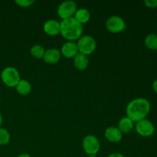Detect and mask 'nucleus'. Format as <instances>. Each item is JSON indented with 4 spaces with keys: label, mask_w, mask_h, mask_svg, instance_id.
<instances>
[{
    "label": "nucleus",
    "mask_w": 157,
    "mask_h": 157,
    "mask_svg": "<svg viewBox=\"0 0 157 157\" xmlns=\"http://www.w3.org/2000/svg\"><path fill=\"white\" fill-rule=\"evenodd\" d=\"M151 109V105L148 100L144 98H137L132 100L127 104L126 108L127 117L133 123L146 119Z\"/></svg>",
    "instance_id": "1"
},
{
    "label": "nucleus",
    "mask_w": 157,
    "mask_h": 157,
    "mask_svg": "<svg viewBox=\"0 0 157 157\" xmlns=\"http://www.w3.org/2000/svg\"><path fill=\"white\" fill-rule=\"evenodd\" d=\"M84 26L77 21L75 17L61 20L60 22V33L65 39L74 41L82 36Z\"/></svg>",
    "instance_id": "2"
},
{
    "label": "nucleus",
    "mask_w": 157,
    "mask_h": 157,
    "mask_svg": "<svg viewBox=\"0 0 157 157\" xmlns=\"http://www.w3.org/2000/svg\"><path fill=\"white\" fill-rule=\"evenodd\" d=\"M1 79L6 86L9 87H16L21 80L18 71L13 67H6L1 73Z\"/></svg>",
    "instance_id": "3"
},
{
    "label": "nucleus",
    "mask_w": 157,
    "mask_h": 157,
    "mask_svg": "<svg viewBox=\"0 0 157 157\" xmlns=\"http://www.w3.org/2000/svg\"><path fill=\"white\" fill-rule=\"evenodd\" d=\"M77 44H78V52L85 55H88L93 53L97 47L96 40L91 35H82L78 39Z\"/></svg>",
    "instance_id": "4"
},
{
    "label": "nucleus",
    "mask_w": 157,
    "mask_h": 157,
    "mask_svg": "<svg viewBox=\"0 0 157 157\" xmlns=\"http://www.w3.org/2000/svg\"><path fill=\"white\" fill-rule=\"evenodd\" d=\"M82 147L88 156L96 155L101 148L100 141L94 135H87L82 141Z\"/></svg>",
    "instance_id": "5"
},
{
    "label": "nucleus",
    "mask_w": 157,
    "mask_h": 157,
    "mask_svg": "<svg viewBox=\"0 0 157 157\" xmlns=\"http://www.w3.org/2000/svg\"><path fill=\"white\" fill-rule=\"evenodd\" d=\"M106 29L111 33H119L127 29V25L122 17L119 15H111L107 19Z\"/></svg>",
    "instance_id": "6"
},
{
    "label": "nucleus",
    "mask_w": 157,
    "mask_h": 157,
    "mask_svg": "<svg viewBox=\"0 0 157 157\" xmlns=\"http://www.w3.org/2000/svg\"><path fill=\"white\" fill-rule=\"evenodd\" d=\"M77 11V4L72 0L64 1L58 6V15L61 19H66L73 17Z\"/></svg>",
    "instance_id": "7"
},
{
    "label": "nucleus",
    "mask_w": 157,
    "mask_h": 157,
    "mask_svg": "<svg viewBox=\"0 0 157 157\" xmlns=\"http://www.w3.org/2000/svg\"><path fill=\"white\" fill-rule=\"evenodd\" d=\"M136 131L140 136L149 137L154 133L155 127L151 121L147 119H144L136 122Z\"/></svg>",
    "instance_id": "8"
},
{
    "label": "nucleus",
    "mask_w": 157,
    "mask_h": 157,
    "mask_svg": "<svg viewBox=\"0 0 157 157\" xmlns=\"http://www.w3.org/2000/svg\"><path fill=\"white\" fill-rule=\"evenodd\" d=\"M78 53V44L76 42L68 41L64 43L61 49V54L67 58H75V55Z\"/></svg>",
    "instance_id": "9"
},
{
    "label": "nucleus",
    "mask_w": 157,
    "mask_h": 157,
    "mask_svg": "<svg viewBox=\"0 0 157 157\" xmlns=\"http://www.w3.org/2000/svg\"><path fill=\"white\" fill-rule=\"evenodd\" d=\"M104 136L109 142L118 143L122 139V133L117 127L111 126L106 128Z\"/></svg>",
    "instance_id": "10"
},
{
    "label": "nucleus",
    "mask_w": 157,
    "mask_h": 157,
    "mask_svg": "<svg viewBox=\"0 0 157 157\" xmlns=\"http://www.w3.org/2000/svg\"><path fill=\"white\" fill-rule=\"evenodd\" d=\"M61 52L56 48H52L45 50L43 59L48 64H56L61 58Z\"/></svg>",
    "instance_id": "11"
},
{
    "label": "nucleus",
    "mask_w": 157,
    "mask_h": 157,
    "mask_svg": "<svg viewBox=\"0 0 157 157\" xmlns=\"http://www.w3.org/2000/svg\"><path fill=\"white\" fill-rule=\"evenodd\" d=\"M44 32L48 35H57L60 33V22L55 19H49L43 25Z\"/></svg>",
    "instance_id": "12"
},
{
    "label": "nucleus",
    "mask_w": 157,
    "mask_h": 157,
    "mask_svg": "<svg viewBox=\"0 0 157 157\" xmlns=\"http://www.w3.org/2000/svg\"><path fill=\"white\" fill-rule=\"evenodd\" d=\"M74 64L75 67L78 70H85L89 64V59L87 55L78 52L74 58Z\"/></svg>",
    "instance_id": "13"
},
{
    "label": "nucleus",
    "mask_w": 157,
    "mask_h": 157,
    "mask_svg": "<svg viewBox=\"0 0 157 157\" xmlns=\"http://www.w3.org/2000/svg\"><path fill=\"white\" fill-rule=\"evenodd\" d=\"M118 129L122 133H130L133 128V122L127 117L121 118L118 122Z\"/></svg>",
    "instance_id": "14"
},
{
    "label": "nucleus",
    "mask_w": 157,
    "mask_h": 157,
    "mask_svg": "<svg viewBox=\"0 0 157 157\" xmlns=\"http://www.w3.org/2000/svg\"><path fill=\"white\" fill-rule=\"evenodd\" d=\"M75 18L81 24L87 23L90 18V13L88 9L81 8V9H77L75 14Z\"/></svg>",
    "instance_id": "15"
},
{
    "label": "nucleus",
    "mask_w": 157,
    "mask_h": 157,
    "mask_svg": "<svg viewBox=\"0 0 157 157\" xmlns=\"http://www.w3.org/2000/svg\"><path fill=\"white\" fill-rule=\"evenodd\" d=\"M17 92L21 95H28L32 90V85L30 83L25 79H21L15 87Z\"/></svg>",
    "instance_id": "16"
},
{
    "label": "nucleus",
    "mask_w": 157,
    "mask_h": 157,
    "mask_svg": "<svg viewBox=\"0 0 157 157\" xmlns=\"http://www.w3.org/2000/svg\"><path fill=\"white\" fill-rule=\"evenodd\" d=\"M146 47L150 50H157V35L156 34H150L147 35L144 40Z\"/></svg>",
    "instance_id": "17"
},
{
    "label": "nucleus",
    "mask_w": 157,
    "mask_h": 157,
    "mask_svg": "<svg viewBox=\"0 0 157 157\" xmlns=\"http://www.w3.org/2000/svg\"><path fill=\"white\" fill-rule=\"evenodd\" d=\"M44 52H45V49L43 46H41V44H35V45L32 46L30 49V53L34 58H43L44 55Z\"/></svg>",
    "instance_id": "18"
},
{
    "label": "nucleus",
    "mask_w": 157,
    "mask_h": 157,
    "mask_svg": "<svg viewBox=\"0 0 157 157\" xmlns=\"http://www.w3.org/2000/svg\"><path fill=\"white\" fill-rule=\"evenodd\" d=\"M10 141V134L9 131L0 127V145H6Z\"/></svg>",
    "instance_id": "19"
},
{
    "label": "nucleus",
    "mask_w": 157,
    "mask_h": 157,
    "mask_svg": "<svg viewBox=\"0 0 157 157\" xmlns=\"http://www.w3.org/2000/svg\"><path fill=\"white\" fill-rule=\"evenodd\" d=\"M15 2L20 7L27 8L33 5L35 3V1L34 0H15Z\"/></svg>",
    "instance_id": "20"
},
{
    "label": "nucleus",
    "mask_w": 157,
    "mask_h": 157,
    "mask_svg": "<svg viewBox=\"0 0 157 157\" xmlns=\"http://www.w3.org/2000/svg\"><path fill=\"white\" fill-rule=\"evenodd\" d=\"M144 4L146 6L150 9H154L157 7V0H145Z\"/></svg>",
    "instance_id": "21"
},
{
    "label": "nucleus",
    "mask_w": 157,
    "mask_h": 157,
    "mask_svg": "<svg viewBox=\"0 0 157 157\" xmlns=\"http://www.w3.org/2000/svg\"><path fill=\"white\" fill-rule=\"evenodd\" d=\"M107 157H125V156L120 153H111V154L109 155Z\"/></svg>",
    "instance_id": "22"
},
{
    "label": "nucleus",
    "mask_w": 157,
    "mask_h": 157,
    "mask_svg": "<svg viewBox=\"0 0 157 157\" xmlns=\"http://www.w3.org/2000/svg\"><path fill=\"white\" fill-rule=\"evenodd\" d=\"M153 89L154 90V92L157 94V79L155 80L153 83Z\"/></svg>",
    "instance_id": "23"
},
{
    "label": "nucleus",
    "mask_w": 157,
    "mask_h": 157,
    "mask_svg": "<svg viewBox=\"0 0 157 157\" xmlns=\"http://www.w3.org/2000/svg\"><path fill=\"white\" fill-rule=\"evenodd\" d=\"M17 157H31V156L29 154H28V153H22V154L19 155V156H18Z\"/></svg>",
    "instance_id": "24"
},
{
    "label": "nucleus",
    "mask_w": 157,
    "mask_h": 157,
    "mask_svg": "<svg viewBox=\"0 0 157 157\" xmlns=\"http://www.w3.org/2000/svg\"><path fill=\"white\" fill-rule=\"evenodd\" d=\"M2 113H0V127L2 125Z\"/></svg>",
    "instance_id": "25"
},
{
    "label": "nucleus",
    "mask_w": 157,
    "mask_h": 157,
    "mask_svg": "<svg viewBox=\"0 0 157 157\" xmlns=\"http://www.w3.org/2000/svg\"><path fill=\"white\" fill-rule=\"evenodd\" d=\"M95 156H96V155H90L89 157H95Z\"/></svg>",
    "instance_id": "26"
}]
</instances>
